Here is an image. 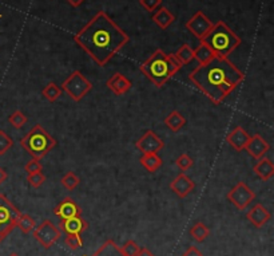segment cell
<instances>
[{
  "label": "cell",
  "instance_id": "obj_1",
  "mask_svg": "<svg viewBox=\"0 0 274 256\" xmlns=\"http://www.w3.org/2000/svg\"><path fill=\"white\" fill-rule=\"evenodd\" d=\"M74 40L95 63L103 67L130 42V36L107 12L99 11L75 34Z\"/></svg>",
  "mask_w": 274,
  "mask_h": 256
},
{
  "label": "cell",
  "instance_id": "obj_2",
  "mask_svg": "<svg viewBox=\"0 0 274 256\" xmlns=\"http://www.w3.org/2000/svg\"><path fill=\"white\" fill-rule=\"evenodd\" d=\"M189 79L211 102L219 105L243 82L245 74L229 58L215 57L194 68Z\"/></svg>",
  "mask_w": 274,
  "mask_h": 256
},
{
  "label": "cell",
  "instance_id": "obj_3",
  "mask_svg": "<svg viewBox=\"0 0 274 256\" xmlns=\"http://www.w3.org/2000/svg\"><path fill=\"white\" fill-rule=\"evenodd\" d=\"M200 42L205 43L214 53L215 57L229 58V55L241 44V38L225 21L219 20L217 23H213L210 31Z\"/></svg>",
  "mask_w": 274,
  "mask_h": 256
},
{
  "label": "cell",
  "instance_id": "obj_4",
  "mask_svg": "<svg viewBox=\"0 0 274 256\" xmlns=\"http://www.w3.org/2000/svg\"><path fill=\"white\" fill-rule=\"evenodd\" d=\"M139 70L157 87H163L177 74L176 70L167 61V54L163 53L161 49H157L147 61L141 64Z\"/></svg>",
  "mask_w": 274,
  "mask_h": 256
},
{
  "label": "cell",
  "instance_id": "obj_5",
  "mask_svg": "<svg viewBox=\"0 0 274 256\" xmlns=\"http://www.w3.org/2000/svg\"><path fill=\"white\" fill-rule=\"evenodd\" d=\"M20 145L30 156H32V158L42 160L57 146V139L47 133L42 125H35L20 139Z\"/></svg>",
  "mask_w": 274,
  "mask_h": 256
},
{
  "label": "cell",
  "instance_id": "obj_6",
  "mask_svg": "<svg viewBox=\"0 0 274 256\" xmlns=\"http://www.w3.org/2000/svg\"><path fill=\"white\" fill-rule=\"evenodd\" d=\"M62 91H66L67 96L70 97L71 100L75 102H79L87 96L88 92L91 91L92 83L86 78L85 75L82 74V72L75 70L68 75L64 82L60 86Z\"/></svg>",
  "mask_w": 274,
  "mask_h": 256
},
{
  "label": "cell",
  "instance_id": "obj_7",
  "mask_svg": "<svg viewBox=\"0 0 274 256\" xmlns=\"http://www.w3.org/2000/svg\"><path fill=\"white\" fill-rule=\"evenodd\" d=\"M32 234H34V238L36 239V242H39L40 246L48 249L59 240L62 231L49 220H44L39 225H36Z\"/></svg>",
  "mask_w": 274,
  "mask_h": 256
},
{
  "label": "cell",
  "instance_id": "obj_8",
  "mask_svg": "<svg viewBox=\"0 0 274 256\" xmlns=\"http://www.w3.org/2000/svg\"><path fill=\"white\" fill-rule=\"evenodd\" d=\"M228 200L237 210L243 211L250 205V203L256 199V193L245 184V182H237L228 193Z\"/></svg>",
  "mask_w": 274,
  "mask_h": 256
},
{
  "label": "cell",
  "instance_id": "obj_9",
  "mask_svg": "<svg viewBox=\"0 0 274 256\" xmlns=\"http://www.w3.org/2000/svg\"><path fill=\"white\" fill-rule=\"evenodd\" d=\"M186 30L189 32H191L197 39L202 40L204 36L210 31V29L213 27V21L206 16V15L202 12V11H198L195 14L186 21L185 25Z\"/></svg>",
  "mask_w": 274,
  "mask_h": 256
},
{
  "label": "cell",
  "instance_id": "obj_10",
  "mask_svg": "<svg viewBox=\"0 0 274 256\" xmlns=\"http://www.w3.org/2000/svg\"><path fill=\"white\" fill-rule=\"evenodd\" d=\"M135 146H137L138 150H141L142 154H152L158 153L159 150L163 149L165 144L161 139V137L155 134L153 130H147L135 143Z\"/></svg>",
  "mask_w": 274,
  "mask_h": 256
},
{
  "label": "cell",
  "instance_id": "obj_11",
  "mask_svg": "<svg viewBox=\"0 0 274 256\" xmlns=\"http://www.w3.org/2000/svg\"><path fill=\"white\" fill-rule=\"evenodd\" d=\"M20 212L4 195H0V223L15 228Z\"/></svg>",
  "mask_w": 274,
  "mask_h": 256
},
{
  "label": "cell",
  "instance_id": "obj_12",
  "mask_svg": "<svg viewBox=\"0 0 274 256\" xmlns=\"http://www.w3.org/2000/svg\"><path fill=\"white\" fill-rule=\"evenodd\" d=\"M54 215L62 221L67 220V219H71V217L81 216L82 210L81 206L78 205L71 197H66V199L62 200V201L54 208Z\"/></svg>",
  "mask_w": 274,
  "mask_h": 256
},
{
  "label": "cell",
  "instance_id": "obj_13",
  "mask_svg": "<svg viewBox=\"0 0 274 256\" xmlns=\"http://www.w3.org/2000/svg\"><path fill=\"white\" fill-rule=\"evenodd\" d=\"M269 149H270V145L261 134H254L253 137H250L245 146L246 152L256 160L262 158L269 152Z\"/></svg>",
  "mask_w": 274,
  "mask_h": 256
},
{
  "label": "cell",
  "instance_id": "obj_14",
  "mask_svg": "<svg viewBox=\"0 0 274 256\" xmlns=\"http://www.w3.org/2000/svg\"><path fill=\"white\" fill-rule=\"evenodd\" d=\"M170 188L180 199H185V197H187L194 191L195 182L185 173H180L170 182Z\"/></svg>",
  "mask_w": 274,
  "mask_h": 256
},
{
  "label": "cell",
  "instance_id": "obj_15",
  "mask_svg": "<svg viewBox=\"0 0 274 256\" xmlns=\"http://www.w3.org/2000/svg\"><path fill=\"white\" fill-rule=\"evenodd\" d=\"M106 86H107L115 96H123V94H126V92L133 87V83H131L130 79L126 78L123 74L115 73L113 77H110V78L107 79Z\"/></svg>",
  "mask_w": 274,
  "mask_h": 256
},
{
  "label": "cell",
  "instance_id": "obj_16",
  "mask_svg": "<svg viewBox=\"0 0 274 256\" xmlns=\"http://www.w3.org/2000/svg\"><path fill=\"white\" fill-rule=\"evenodd\" d=\"M246 217H247V220H249L254 227L261 228L264 227L267 221L270 220L271 215L262 204H256L253 208H250Z\"/></svg>",
  "mask_w": 274,
  "mask_h": 256
},
{
  "label": "cell",
  "instance_id": "obj_17",
  "mask_svg": "<svg viewBox=\"0 0 274 256\" xmlns=\"http://www.w3.org/2000/svg\"><path fill=\"white\" fill-rule=\"evenodd\" d=\"M249 138L250 135L247 134L245 129H242L241 126H237L236 129H233L232 132L229 133L228 137H226V141L236 152H242V150H245V146Z\"/></svg>",
  "mask_w": 274,
  "mask_h": 256
},
{
  "label": "cell",
  "instance_id": "obj_18",
  "mask_svg": "<svg viewBox=\"0 0 274 256\" xmlns=\"http://www.w3.org/2000/svg\"><path fill=\"white\" fill-rule=\"evenodd\" d=\"M87 228L88 223L85 219H82V216H75L60 221V231H64L67 235H70V234L81 235L82 232H85Z\"/></svg>",
  "mask_w": 274,
  "mask_h": 256
},
{
  "label": "cell",
  "instance_id": "obj_19",
  "mask_svg": "<svg viewBox=\"0 0 274 256\" xmlns=\"http://www.w3.org/2000/svg\"><path fill=\"white\" fill-rule=\"evenodd\" d=\"M254 173L257 174V177L261 178L262 181H267L274 176V164L270 158L262 157L257 161V164L253 168Z\"/></svg>",
  "mask_w": 274,
  "mask_h": 256
},
{
  "label": "cell",
  "instance_id": "obj_20",
  "mask_svg": "<svg viewBox=\"0 0 274 256\" xmlns=\"http://www.w3.org/2000/svg\"><path fill=\"white\" fill-rule=\"evenodd\" d=\"M152 19L158 27H161L162 30H166L169 29L170 26L174 23L176 16H174V14H172L171 11L167 10L166 7H159L158 10L154 11Z\"/></svg>",
  "mask_w": 274,
  "mask_h": 256
},
{
  "label": "cell",
  "instance_id": "obj_21",
  "mask_svg": "<svg viewBox=\"0 0 274 256\" xmlns=\"http://www.w3.org/2000/svg\"><path fill=\"white\" fill-rule=\"evenodd\" d=\"M90 256H124L120 247L114 240H106L92 255Z\"/></svg>",
  "mask_w": 274,
  "mask_h": 256
},
{
  "label": "cell",
  "instance_id": "obj_22",
  "mask_svg": "<svg viewBox=\"0 0 274 256\" xmlns=\"http://www.w3.org/2000/svg\"><path fill=\"white\" fill-rule=\"evenodd\" d=\"M142 167L146 169L150 173H154L162 167L163 164V161H162L161 157L158 156V153H152V154H143L141 157V160H139Z\"/></svg>",
  "mask_w": 274,
  "mask_h": 256
},
{
  "label": "cell",
  "instance_id": "obj_23",
  "mask_svg": "<svg viewBox=\"0 0 274 256\" xmlns=\"http://www.w3.org/2000/svg\"><path fill=\"white\" fill-rule=\"evenodd\" d=\"M165 125L171 132H178L186 125V118L183 117L180 111L172 110L171 113L165 118Z\"/></svg>",
  "mask_w": 274,
  "mask_h": 256
},
{
  "label": "cell",
  "instance_id": "obj_24",
  "mask_svg": "<svg viewBox=\"0 0 274 256\" xmlns=\"http://www.w3.org/2000/svg\"><path fill=\"white\" fill-rule=\"evenodd\" d=\"M213 58H215L214 53H213L205 43L200 42V46L194 49V59L200 64L208 63Z\"/></svg>",
  "mask_w": 274,
  "mask_h": 256
},
{
  "label": "cell",
  "instance_id": "obj_25",
  "mask_svg": "<svg viewBox=\"0 0 274 256\" xmlns=\"http://www.w3.org/2000/svg\"><path fill=\"white\" fill-rule=\"evenodd\" d=\"M190 235H191V238H193L195 242L202 243L210 235V229H209L204 223H197V224H194L193 227L190 228Z\"/></svg>",
  "mask_w": 274,
  "mask_h": 256
},
{
  "label": "cell",
  "instance_id": "obj_26",
  "mask_svg": "<svg viewBox=\"0 0 274 256\" xmlns=\"http://www.w3.org/2000/svg\"><path fill=\"white\" fill-rule=\"evenodd\" d=\"M16 227H18L23 234H31V232L35 229L36 223L30 215L20 214L18 217V221H16Z\"/></svg>",
  "mask_w": 274,
  "mask_h": 256
},
{
  "label": "cell",
  "instance_id": "obj_27",
  "mask_svg": "<svg viewBox=\"0 0 274 256\" xmlns=\"http://www.w3.org/2000/svg\"><path fill=\"white\" fill-rule=\"evenodd\" d=\"M42 94L48 102H55L62 96V89L55 82H49L48 85L44 86V89L42 90Z\"/></svg>",
  "mask_w": 274,
  "mask_h": 256
},
{
  "label": "cell",
  "instance_id": "obj_28",
  "mask_svg": "<svg viewBox=\"0 0 274 256\" xmlns=\"http://www.w3.org/2000/svg\"><path fill=\"white\" fill-rule=\"evenodd\" d=\"M176 54V57L182 62V64H189L194 61V50L189 44H182V46L178 49V51Z\"/></svg>",
  "mask_w": 274,
  "mask_h": 256
},
{
  "label": "cell",
  "instance_id": "obj_29",
  "mask_svg": "<svg viewBox=\"0 0 274 256\" xmlns=\"http://www.w3.org/2000/svg\"><path fill=\"white\" fill-rule=\"evenodd\" d=\"M60 182H62V185H63L67 191H74L78 185H79L81 180H79V177H78L74 172H67L63 177H62Z\"/></svg>",
  "mask_w": 274,
  "mask_h": 256
},
{
  "label": "cell",
  "instance_id": "obj_30",
  "mask_svg": "<svg viewBox=\"0 0 274 256\" xmlns=\"http://www.w3.org/2000/svg\"><path fill=\"white\" fill-rule=\"evenodd\" d=\"M8 122H10L15 129H21L26 125V122H27V117H26L21 110H15L14 113L8 117Z\"/></svg>",
  "mask_w": 274,
  "mask_h": 256
},
{
  "label": "cell",
  "instance_id": "obj_31",
  "mask_svg": "<svg viewBox=\"0 0 274 256\" xmlns=\"http://www.w3.org/2000/svg\"><path fill=\"white\" fill-rule=\"evenodd\" d=\"M64 243L66 246L71 249V251H77L81 247H83V239H82L81 235L78 234H70L67 235L66 239H64Z\"/></svg>",
  "mask_w": 274,
  "mask_h": 256
},
{
  "label": "cell",
  "instance_id": "obj_32",
  "mask_svg": "<svg viewBox=\"0 0 274 256\" xmlns=\"http://www.w3.org/2000/svg\"><path fill=\"white\" fill-rule=\"evenodd\" d=\"M14 146V139L4 130H0V156H3Z\"/></svg>",
  "mask_w": 274,
  "mask_h": 256
},
{
  "label": "cell",
  "instance_id": "obj_33",
  "mask_svg": "<svg viewBox=\"0 0 274 256\" xmlns=\"http://www.w3.org/2000/svg\"><path fill=\"white\" fill-rule=\"evenodd\" d=\"M176 164H177V167L180 168L181 171L186 172V171H189L190 168L193 167L194 161H193V158L189 156V154L183 153V154H181L178 158H177Z\"/></svg>",
  "mask_w": 274,
  "mask_h": 256
},
{
  "label": "cell",
  "instance_id": "obj_34",
  "mask_svg": "<svg viewBox=\"0 0 274 256\" xmlns=\"http://www.w3.org/2000/svg\"><path fill=\"white\" fill-rule=\"evenodd\" d=\"M44 181H46V176H44L42 172L27 174V182L31 185L32 188H39V187H42Z\"/></svg>",
  "mask_w": 274,
  "mask_h": 256
},
{
  "label": "cell",
  "instance_id": "obj_35",
  "mask_svg": "<svg viewBox=\"0 0 274 256\" xmlns=\"http://www.w3.org/2000/svg\"><path fill=\"white\" fill-rule=\"evenodd\" d=\"M120 249H122V252L124 253V256H137L141 247L138 246L134 240H127V242L124 243V246L120 247Z\"/></svg>",
  "mask_w": 274,
  "mask_h": 256
},
{
  "label": "cell",
  "instance_id": "obj_36",
  "mask_svg": "<svg viewBox=\"0 0 274 256\" xmlns=\"http://www.w3.org/2000/svg\"><path fill=\"white\" fill-rule=\"evenodd\" d=\"M139 4L148 12H154L162 7V0H139Z\"/></svg>",
  "mask_w": 274,
  "mask_h": 256
},
{
  "label": "cell",
  "instance_id": "obj_37",
  "mask_svg": "<svg viewBox=\"0 0 274 256\" xmlns=\"http://www.w3.org/2000/svg\"><path fill=\"white\" fill-rule=\"evenodd\" d=\"M43 167L40 164V160H36V158H32L31 161H29L24 167V171L27 172V174L36 173V172H42Z\"/></svg>",
  "mask_w": 274,
  "mask_h": 256
},
{
  "label": "cell",
  "instance_id": "obj_38",
  "mask_svg": "<svg viewBox=\"0 0 274 256\" xmlns=\"http://www.w3.org/2000/svg\"><path fill=\"white\" fill-rule=\"evenodd\" d=\"M167 61H169V63L171 64V67L174 68L177 73L180 72L181 68L183 67L182 62H181L180 59L176 57V54H169V55H167Z\"/></svg>",
  "mask_w": 274,
  "mask_h": 256
},
{
  "label": "cell",
  "instance_id": "obj_39",
  "mask_svg": "<svg viewBox=\"0 0 274 256\" xmlns=\"http://www.w3.org/2000/svg\"><path fill=\"white\" fill-rule=\"evenodd\" d=\"M12 229H14V228L10 227V225H6L3 224V223H0V243L3 242L4 239L10 235L11 232H12Z\"/></svg>",
  "mask_w": 274,
  "mask_h": 256
},
{
  "label": "cell",
  "instance_id": "obj_40",
  "mask_svg": "<svg viewBox=\"0 0 274 256\" xmlns=\"http://www.w3.org/2000/svg\"><path fill=\"white\" fill-rule=\"evenodd\" d=\"M182 256H204V253L201 252L197 247L191 246V247H189L185 252H183Z\"/></svg>",
  "mask_w": 274,
  "mask_h": 256
},
{
  "label": "cell",
  "instance_id": "obj_41",
  "mask_svg": "<svg viewBox=\"0 0 274 256\" xmlns=\"http://www.w3.org/2000/svg\"><path fill=\"white\" fill-rule=\"evenodd\" d=\"M137 256H155V255L150 251V249L146 248V247H141V249H139V252L137 253Z\"/></svg>",
  "mask_w": 274,
  "mask_h": 256
},
{
  "label": "cell",
  "instance_id": "obj_42",
  "mask_svg": "<svg viewBox=\"0 0 274 256\" xmlns=\"http://www.w3.org/2000/svg\"><path fill=\"white\" fill-rule=\"evenodd\" d=\"M7 178H8V174H7V172L4 171L3 168L0 167V185L3 184V182H6V181H7Z\"/></svg>",
  "mask_w": 274,
  "mask_h": 256
},
{
  "label": "cell",
  "instance_id": "obj_43",
  "mask_svg": "<svg viewBox=\"0 0 274 256\" xmlns=\"http://www.w3.org/2000/svg\"><path fill=\"white\" fill-rule=\"evenodd\" d=\"M67 2H68L72 7H79V6H81L85 0H67Z\"/></svg>",
  "mask_w": 274,
  "mask_h": 256
},
{
  "label": "cell",
  "instance_id": "obj_44",
  "mask_svg": "<svg viewBox=\"0 0 274 256\" xmlns=\"http://www.w3.org/2000/svg\"><path fill=\"white\" fill-rule=\"evenodd\" d=\"M10 256H19V255H18V253H11Z\"/></svg>",
  "mask_w": 274,
  "mask_h": 256
},
{
  "label": "cell",
  "instance_id": "obj_45",
  "mask_svg": "<svg viewBox=\"0 0 274 256\" xmlns=\"http://www.w3.org/2000/svg\"><path fill=\"white\" fill-rule=\"evenodd\" d=\"M0 19H2V15H0Z\"/></svg>",
  "mask_w": 274,
  "mask_h": 256
}]
</instances>
